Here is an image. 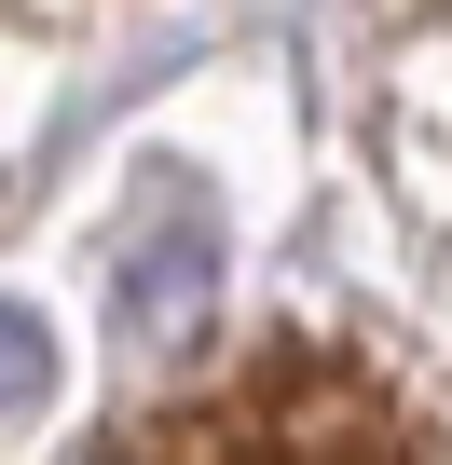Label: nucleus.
Returning <instances> with one entry per match:
<instances>
[{
  "label": "nucleus",
  "instance_id": "nucleus-3",
  "mask_svg": "<svg viewBox=\"0 0 452 465\" xmlns=\"http://www.w3.org/2000/svg\"><path fill=\"white\" fill-rule=\"evenodd\" d=\"M42 397H55V329L28 302H0V424H28Z\"/></svg>",
  "mask_w": 452,
  "mask_h": 465
},
{
  "label": "nucleus",
  "instance_id": "nucleus-1",
  "mask_svg": "<svg viewBox=\"0 0 452 465\" xmlns=\"http://www.w3.org/2000/svg\"><path fill=\"white\" fill-rule=\"evenodd\" d=\"M151 451H288V465H329V451H425V424L370 383V370H329V356H302V370H261L247 397H219V411H178Z\"/></svg>",
  "mask_w": 452,
  "mask_h": 465
},
{
  "label": "nucleus",
  "instance_id": "nucleus-2",
  "mask_svg": "<svg viewBox=\"0 0 452 465\" xmlns=\"http://www.w3.org/2000/svg\"><path fill=\"white\" fill-rule=\"evenodd\" d=\"M206 302H219V219L178 192L137 247H124V274H110V315L137 329V342H192L206 329Z\"/></svg>",
  "mask_w": 452,
  "mask_h": 465
}]
</instances>
